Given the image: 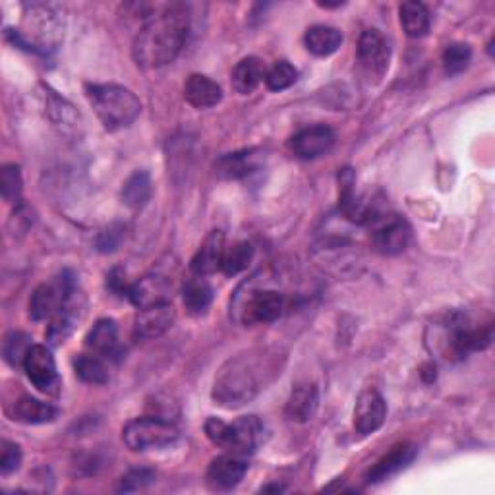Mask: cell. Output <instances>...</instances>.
Instances as JSON below:
<instances>
[{"instance_id": "4dcf8cb0", "label": "cell", "mask_w": 495, "mask_h": 495, "mask_svg": "<svg viewBox=\"0 0 495 495\" xmlns=\"http://www.w3.org/2000/svg\"><path fill=\"white\" fill-rule=\"evenodd\" d=\"M31 346H33V342L27 333L10 332L3 342L5 360L14 368H18V366L24 368V362H26V356H27Z\"/></svg>"}, {"instance_id": "44dd1931", "label": "cell", "mask_w": 495, "mask_h": 495, "mask_svg": "<svg viewBox=\"0 0 495 495\" xmlns=\"http://www.w3.org/2000/svg\"><path fill=\"white\" fill-rule=\"evenodd\" d=\"M86 346L91 354L101 358L119 356V329L112 320H99L86 335Z\"/></svg>"}, {"instance_id": "3957f363", "label": "cell", "mask_w": 495, "mask_h": 495, "mask_svg": "<svg viewBox=\"0 0 495 495\" xmlns=\"http://www.w3.org/2000/svg\"><path fill=\"white\" fill-rule=\"evenodd\" d=\"M86 95L97 119L111 132L128 128L142 112L140 99L117 84H88Z\"/></svg>"}, {"instance_id": "5b68a950", "label": "cell", "mask_w": 495, "mask_h": 495, "mask_svg": "<svg viewBox=\"0 0 495 495\" xmlns=\"http://www.w3.org/2000/svg\"><path fill=\"white\" fill-rule=\"evenodd\" d=\"M62 37V22L58 16L45 5L27 6L24 18V31H14V43L33 53H47L55 48Z\"/></svg>"}, {"instance_id": "f35d334b", "label": "cell", "mask_w": 495, "mask_h": 495, "mask_svg": "<svg viewBox=\"0 0 495 495\" xmlns=\"http://www.w3.org/2000/svg\"><path fill=\"white\" fill-rule=\"evenodd\" d=\"M261 491H283V488H280V486H268V488H263Z\"/></svg>"}, {"instance_id": "9a60e30c", "label": "cell", "mask_w": 495, "mask_h": 495, "mask_svg": "<svg viewBox=\"0 0 495 495\" xmlns=\"http://www.w3.org/2000/svg\"><path fill=\"white\" fill-rule=\"evenodd\" d=\"M283 310H285L283 294H279L277 290L256 292L244 308V323L248 325L271 323L280 318Z\"/></svg>"}, {"instance_id": "1f68e13d", "label": "cell", "mask_w": 495, "mask_h": 495, "mask_svg": "<svg viewBox=\"0 0 495 495\" xmlns=\"http://www.w3.org/2000/svg\"><path fill=\"white\" fill-rule=\"evenodd\" d=\"M470 58H472V48L465 43H451L445 47V51L441 55L443 68L449 76L465 72L469 68Z\"/></svg>"}, {"instance_id": "ba28073f", "label": "cell", "mask_w": 495, "mask_h": 495, "mask_svg": "<svg viewBox=\"0 0 495 495\" xmlns=\"http://www.w3.org/2000/svg\"><path fill=\"white\" fill-rule=\"evenodd\" d=\"M24 370L27 374L29 382L36 385L43 393H57L58 387V372H57V362L45 344H33L26 362Z\"/></svg>"}, {"instance_id": "6da1fadb", "label": "cell", "mask_w": 495, "mask_h": 495, "mask_svg": "<svg viewBox=\"0 0 495 495\" xmlns=\"http://www.w3.org/2000/svg\"><path fill=\"white\" fill-rule=\"evenodd\" d=\"M190 29L188 8L180 3L163 5L147 16L132 45V55L142 68L171 64L184 48Z\"/></svg>"}, {"instance_id": "d4e9b609", "label": "cell", "mask_w": 495, "mask_h": 495, "mask_svg": "<svg viewBox=\"0 0 495 495\" xmlns=\"http://www.w3.org/2000/svg\"><path fill=\"white\" fill-rule=\"evenodd\" d=\"M306 48L316 57H329L339 51L342 33L332 26H311L304 36Z\"/></svg>"}, {"instance_id": "7c38bea8", "label": "cell", "mask_w": 495, "mask_h": 495, "mask_svg": "<svg viewBox=\"0 0 495 495\" xmlns=\"http://www.w3.org/2000/svg\"><path fill=\"white\" fill-rule=\"evenodd\" d=\"M387 405L377 391H364L354 406V430L360 436H370L384 426Z\"/></svg>"}, {"instance_id": "52a82bcc", "label": "cell", "mask_w": 495, "mask_h": 495, "mask_svg": "<svg viewBox=\"0 0 495 495\" xmlns=\"http://www.w3.org/2000/svg\"><path fill=\"white\" fill-rule=\"evenodd\" d=\"M76 292V277L72 271H64L55 283H43L33 290L29 299V316L33 321L53 320L64 300Z\"/></svg>"}, {"instance_id": "d590c367", "label": "cell", "mask_w": 495, "mask_h": 495, "mask_svg": "<svg viewBox=\"0 0 495 495\" xmlns=\"http://www.w3.org/2000/svg\"><path fill=\"white\" fill-rule=\"evenodd\" d=\"M20 465H22V451L18 445L8 439H3V443H0V472L8 476L18 470Z\"/></svg>"}, {"instance_id": "7402d4cb", "label": "cell", "mask_w": 495, "mask_h": 495, "mask_svg": "<svg viewBox=\"0 0 495 495\" xmlns=\"http://www.w3.org/2000/svg\"><path fill=\"white\" fill-rule=\"evenodd\" d=\"M58 416V408L36 397H22L12 406V418L22 424H47Z\"/></svg>"}, {"instance_id": "74e56055", "label": "cell", "mask_w": 495, "mask_h": 495, "mask_svg": "<svg viewBox=\"0 0 495 495\" xmlns=\"http://www.w3.org/2000/svg\"><path fill=\"white\" fill-rule=\"evenodd\" d=\"M119 240H121V230L109 228L101 235V238H99V248H101V252H112L114 248L119 246Z\"/></svg>"}, {"instance_id": "2e32d148", "label": "cell", "mask_w": 495, "mask_h": 495, "mask_svg": "<svg viewBox=\"0 0 495 495\" xmlns=\"http://www.w3.org/2000/svg\"><path fill=\"white\" fill-rule=\"evenodd\" d=\"M416 453L418 449L415 448V445L410 443H403V445H397V448H393V451L389 455H385L379 463L368 472L366 480L370 484H379V482H385L389 480V478L397 476L401 470H405L408 465H412V460L416 458Z\"/></svg>"}, {"instance_id": "f1b7e54d", "label": "cell", "mask_w": 495, "mask_h": 495, "mask_svg": "<svg viewBox=\"0 0 495 495\" xmlns=\"http://www.w3.org/2000/svg\"><path fill=\"white\" fill-rule=\"evenodd\" d=\"M74 370L76 375L84 384L91 385H105L109 382V370L101 356L97 354H81L74 360Z\"/></svg>"}, {"instance_id": "484cf974", "label": "cell", "mask_w": 495, "mask_h": 495, "mask_svg": "<svg viewBox=\"0 0 495 495\" xmlns=\"http://www.w3.org/2000/svg\"><path fill=\"white\" fill-rule=\"evenodd\" d=\"M401 26L408 37L420 39L430 31V12L422 3H403L399 6Z\"/></svg>"}, {"instance_id": "9c48e42d", "label": "cell", "mask_w": 495, "mask_h": 495, "mask_svg": "<svg viewBox=\"0 0 495 495\" xmlns=\"http://www.w3.org/2000/svg\"><path fill=\"white\" fill-rule=\"evenodd\" d=\"M391 48L377 29H366L358 41V64L368 76L382 78L389 68Z\"/></svg>"}, {"instance_id": "e575fe53", "label": "cell", "mask_w": 495, "mask_h": 495, "mask_svg": "<svg viewBox=\"0 0 495 495\" xmlns=\"http://www.w3.org/2000/svg\"><path fill=\"white\" fill-rule=\"evenodd\" d=\"M155 482V472L152 469H134L121 478L119 491H142Z\"/></svg>"}, {"instance_id": "7a4b0ae2", "label": "cell", "mask_w": 495, "mask_h": 495, "mask_svg": "<svg viewBox=\"0 0 495 495\" xmlns=\"http://www.w3.org/2000/svg\"><path fill=\"white\" fill-rule=\"evenodd\" d=\"M266 366L261 356L246 354L230 358L219 370L213 385V401L223 408H240L263 389Z\"/></svg>"}, {"instance_id": "ffe728a7", "label": "cell", "mask_w": 495, "mask_h": 495, "mask_svg": "<svg viewBox=\"0 0 495 495\" xmlns=\"http://www.w3.org/2000/svg\"><path fill=\"white\" fill-rule=\"evenodd\" d=\"M320 405V395L318 387L313 384H302L296 385L290 393V397L285 406V415L292 422H308L316 415Z\"/></svg>"}, {"instance_id": "8fae6325", "label": "cell", "mask_w": 495, "mask_h": 495, "mask_svg": "<svg viewBox=\"0 0 495 495\" xmlns=\"http://www.w3.org/2000/svg\"><path fill=\"white\" fill-rule=\"evenodd\" d=\"M246 472L248 465L240 455H221L213 458L207 469V486L216 491H228L242 482Z\"/></svg>"}, {"instance_id": "cb8c5ba5", "label": "cell", "mask_w": 495, "mask_h": 495, "mask_svg": "<svg viewBox=\"0 0 495 495\" xmlns=\"http://www.w3.org/2000/svg\"><path fill=\"white\" fill-rule=\"evenodd\" d=\"M258 169V153L254 150L228 153L217 159L216 174L225 180H238Z\"/></svg>"}, {"instance_id": "836d02e7", "label": "cell", "mask_w": 495, "mask_h": 495, "mask_svg": "<svg viewBox=\"0 0 495 495\" xmlns=\"http://www.w3.org/2000/svg\"><path fill=\"white\" fill-rule=\"evenodd\" d=\"M0 192H3L5 202L8 204L20 200L22 173L18 164H5L3 171H0Z\"/></svg>"}, {"instance_id": "ac0fdd59", "label": "cell", "mask_w": 495, "mask_h": 495, "mask_svg": "<svg viewBox=\"0 0 495 495\" xmlns=\"http://www.w3.org/2000/svg\"><path fill=\"white\" fill-rule=\"evenodd\" d=\"M167 296H169L167 279L161 275H147L140 279L138 283L130 285L126 299L138 308H147V306L169 302Z\"/></svg>"}, {"instance_id": "d6986e66", "label": "cell", "mask_w": 495, "mask_h": 495, "mask_svg": "<svg viewBox=\"0 0 495 495\" xmlns=\"http://www.w3.org/2000/svg\"><path fill=\"white\" fill-rule=\"evenodd\" d=\"M184 99L194 109H211L221 103L223 90L211 78L192 74L184 84Z\"/></svg>"}, {"instance_id": "4316f807", "label": "cell", "mask_w": 495, "mask_h": 495, "mask_svg": "<svg viewBox=\"0 0 495 495\" xmlns=\"http://www.w3.org/2000/svg\"><path fill=\"white\" fill-rule=\"evenodd\" d=\"M213 302V289L207 283L204 277H195L190 279L188 283L183 289V304L190 313H195V316H200V313L207 311V308Z\"/></svg>"}, {"instance_id": "30bf717a", "label": "cell", "mask_w": 495, "mask_h": 495, "mask_svg": "<svg viewBox=\"0 0 495 495\" xmlns=\"http://www.w3.org/2000/svg\"><path fill=\"white\" fill-rule=\"evenodd\" d=\"M290 152L300 159H318L321 155H327L335 145V132L325 126H310L300 130L299 134L290 138Z\"/></svg>"}, {"instance_id": "d6a6232c", "label": "cell", "mask_w": 495, "mask_h": 495, "mask_svg": "<svg viewBox=\"0 0 495 495\" xmlns=\"http://www.w3.org/2000/svg\"><path fill=\"white\" fill-rule=\"evenodd\" d=\"M296 79H299V70L290 62L280 60L266 72V79L263 81H266L268 90L271 91H285L296 84Z\"/></svg>"}, {"instance_id": "e0dca14e", "label": "cell", "mask_w": 495, "mask_h": 495, "mask_svg": "<svg viewBox=\"0 0 495 495\" xmlns=\"http://www.w3.org/2000/svg\"><path fill=\"white\" fill-rule=\"evenodd\" d=\"M225 256V235L221 230H213V233L204 240L200 250L192 258L190 268L197 277H205L221 269Z\"/></svg>"}, {"instance_id": "4fadbf2b", "label": "cell", "mask_w": 495, "mask_h": 495, "mask_svg": "<svg viewBox=\"0 0 495 495\" xmlns=\"http://www.w3.org/2000/svg\"><path fill=\"white\" fill-rule=\"evenodd\" d=\"M176 311L171 302L140 308L136 316V333L143 339H157L174 325Z\"/></svg>"}, {"instance_id": "277c9868", "label": "cell", "mask_w": 495, "mask_h": 495, "mask_svg": "<svg viewBox=\"0 0 495 495\" xmlns=\"http://www.w3.org/2000/svg\"><path fill=\"white\" fill-rule=\"evenodd\" d=\"M205 436L213 445L233 455H252L263 439V424L258 416H242L233 424L219 418L205 422Z\"/></svg>"}, {"instance_id": "f546056e", "label": "cell", "mask_w": 495, "mask_h": 495, "mask_svg": "<svg viewBox=\"0 0 495 495\" xmlns=\"http://www.w3.org/2000/svg\"><path fill=\"white\" fill-rule=\"evenodd\" d=\"M252 258H254V246L250 242H237L230 248H225L221 271L225 275H238L244 269H248Z\"/></svg>"}, {"instance_id": "8d00e7d4", "label": "cell", "mask_w": 495, "mask_h": 495, "mask_svg": "<svg viewBox=\"0 0 495 495\" xmlns=\"http://www.w3.org/2000/svg\"><path fill=\"white\" fill-rule=\"evenodd\" d=\"M130 285L124 277V273L121 269H112L111 275L107 277V287L112 290V292H117L119 296H128V290H130Z\"/></svg>"}, {"instance_id": "5bb4252c", "label": "cell", "mask_w": 495, "mask_h": 495, "mask_svg": "<svg viewBox=\"0 0 495 495\" xmlns=\"http://www.w3.org/2000/svg\"><path fill=\"white\" fill-rule=\"evenodd\" d=\"M410 242V226L399 217H391L375 228L374 246L384 256H399Z\"/></svg>"}, {"instance_id": "603a6c76", "label": "cell", "mask_w": 495, "mask_h": 495, "mask_svg": "<svg viewBox=\"0 0 495 495\" xmlns=\"http://www.w3.org/2000/svg\"><path fill=\"white\" fill-rule=\"evenodd\" d=\"M266 64L256 57L242 58L233 70V88L240 95H250L266 79Z\"/></svg>"}, {"instance_id": "83f0119b", "label": "cell", "mask_w": 495, "mask_h": 495, "mask_svg": "<svg viewBox=\"0 0 495 495\" xmlns=\"http://www.w3.org/2000/svg\"><path fill=\"white\" fill-rule=\"evenodd\" d=\"M152 197V178L147 173L138 171L132 174L122 188V202L130 209H142Z\"/></svg>"}, {"instance_id": "8992f818", "label": "cell", "mask_w": 495, "mask_h": 495, "mask_svg": "<svg viewBox=\"0 0 495 495\" xmlns=\"http://www.w3.org/2000/svg\"><path fill=\"white\" fill-rule=\"evenodd\" d=\"M178 427L169 420L157 416H147L132 420L124 426L122 439L130 451L143 453L150 449L169 448L178 439Z\"/></svg>"}]
</instances>
